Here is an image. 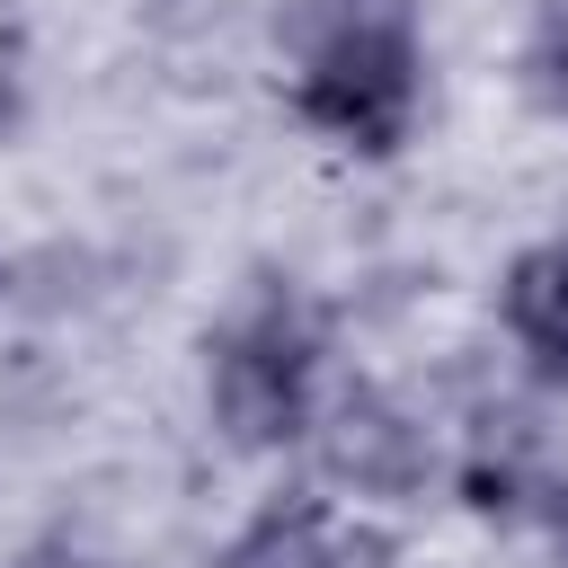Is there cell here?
I'll return each instance as SVG.
<instances>
[{
  "label": "cell",
  "mask_w": 568,
  "mask_h": 568,
  "mask_svg": "<svg viewBox=\"0 0 568 568\" xmlns=\"http://www.w3.org/2000/svg\"><path fill=\"white\" fill-rule=\"evenodd\" d=\"M320 311L284 284V275H248L240 302L222 311V328L204 337V408L240 453H275L293 435H311L320 399Z\"/></svg>",
  "instance_id": "6da1fadb"
},
{
  "label": "cell",
  "mask_w": 568,
  "mask_h": 568,
  "mask_svg": "<svg viewBox=\"0 0 568 568\" xmlns=\"http://www.w3.org/2000/svg\"><path fill=\"white\" fill-rule=\"evenodd\" d=\"M417 89H426V53H417V27L399 0L364 9L320 62H302L293 80V106L337 133L346 151H399L408 142V115H417Z\"/></svg>",
  "instance_id": "7a4b0ae2"
},
{
  "label": "cell",
  "mask_w": 568,
  "mask_h": 568,
  "mask_svg": "<svg viewBox=\"0 0 568 568\" xmlns=\"http://www.w3.org/2000/svg\"><path fill=\"white\" fill-rule=\"evenodd\" d=\"M311 453H320V479L328 488H355V497H417L426 470H435V435L417 426L408 399L390 390H337L320 417H311Z\"/></svg>",
  "instance_id": "3957f363"
},
{
  "label": "cell",
  "mask_w": 568,
  "mask_h": 568,
  "mask_svg": "<svg viewBox=\"0 0 568 568\" xmlns=\"http://www.w3.org/2000/svg\"><path fill=\"white\" fill-rule=\"evenodd\" d=\"M328 550H337V515L311 488H275L222 541V568H328Z\"/></svg>",
  "instance_id": "277c9868"
},
{
  "label": "cell",
  "mask_w": 568,
  "mask_h": 568,
  "mask_svg": "<svg viewBox=\"0 0 568 568\" xmlns=\"http://www.w3.org/2000/svg\"><path fill=\"white\" fill-rule=\"evenodd\" d=\"M541 479H550V453H541L532 417H497L488 408L479 435H470V462H462V497L479 515H515V506L541 497Z\"/></svg>",
  "instance_id": "5b68a950"
},
{
  "label": "cell",
  "mask_w": 568,
  "mask_h": 568,
  "mask_svg": "<svg viewBox=\"0 0 568 568\" xmlns=\"http://www.w3.org/2000/svg\"><path fill=\"white\" fill-rule=\"evenodd\" d=\"M506 328H515V346L541 364V373H568V240H550V248H524L515 266H506Z\"/></svg>",
  "instance_id": "8992f818"
},
{
  "label": "cell",
  "mask_w": 568,
  "mask_h": 568,
  "mask_svg": "<svg viewBox=\"0 0 568 568\" xmlns=\"http://www.w3.org/2000/svg\"><path fill=\"white\" fill-rule=\"evenodd\" d=\"M524 98L541 115H568V0H532V36H524Z\"/></svg>",
  "instance_id": "52a82bcc"
},
{
  "label": "cell",
  "mask_w": 568,
  "mask_h": 568,
  "mask_svg": "<svg viewBox=\"0 0 568 568\" xmlns=\"http://www.w3.org/2000/svg\"><path fill=\"white\" fill-rule=\"evenodd\" d=\"M328 568H399V541H390L382 524H337V550H328Z\"/></svg>",
  "instance_id": "ba28073f"
},
{
  "label": "cell",
  "mask_w": 568,
  "mask_h": 568,
  "mask_svg": "<svg viewBox=\"0 0 568 568\" xmlns=\"http://www.w3.org/2000/svg\"><path fill=\"white\" fill-rule=\"evenodd\" d=\"M18 115H27V53L18 36H0V133H18Z\"/></svg>",
  "instance_id": "9c48e42d"
},
{
  "label": "cell",
  "mask_w": 568,
  "mask_h": 568,
  "mask_svg": "<svg viewBox=\"0 0 568 568\" xmlns=\"http://www.w3.org/2000/svg\"><path fill=\"white\" fill-rule=\"evenodd\" d=\"M0 568H98V559H80V550H62V541H36V550H18V559H0Z\"/></svg>",
  "instance_id": "30bf717a"
},
{
  "label": "cell",
  "mask_w": 568,
  "mask_h": 568,
  "mask_svg": "<svg viewBox=\"0 0 568 568\" xmlns=\"http://www.w3.org/2000/svg\"><path fill=\"white\" fill-rule=\"evenodd\" d=\"M550 532H559V550H568V488H559V506H550Z\"/></svg>",
  "instance_id": "8fae6325"
},
{
  "label": "cell",
  "mask_w": 568,
  "mask_h": 568,
  "mask_svg": "<svg viewBox=\"0 0 568 568\" xmlns=\"http://www.w3.org/2000/svg\"><path fill=\"white\" fill-rule=\"evenodd\" d=\"M0 302H9V266H0Z\"/></svg>",
  "instance_id": "7c38bea8"
}]
</instances>
